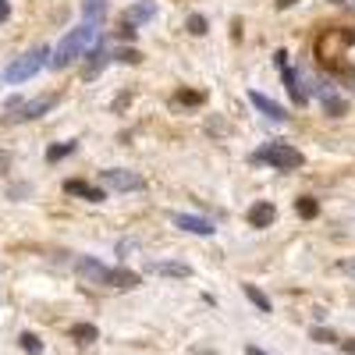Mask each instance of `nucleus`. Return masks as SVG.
<instances>
[{
	"label": "nucleus",
	"mask_w": 355,
	"mask_h": 355,
	"mask_svg": "<svg viewBox=\"0 0 355 355\" xmlns=\"http://www.w3.org/2000/svg\"><path fill=\"white\" fill-rule=\"evenodd\" d=\"M316 61L334 75H355V28H331L316 40Z\"/></svg>",
	"instance_id": "nucleus-1"
},
{
	"label": "nucleus",
	"mask_w": 355,
	"mask_h": 355,
	"mask_svg": "<svg viewBox=\"0 0 355 355\" xmlns=\"http://www.w3.org/2000/svg\"><path fill=\"white\" fill-rule=\"evenodd\" d=\"M100 43V25H78V28H71V33L57 43V50H53V57H50V68H68V64H75L78 57H85L89 50H93Z\"/></svg>",
	"instance_id": "nucleus-2"
},
{
	"label": "nucleus",
	"mask_w": 355,
	"mask_h": 355,
	"mask_svg": "<svg viewBox=\"0 0 355 355\" xmlns=\"http://www.w3.org/2000/svg\"><path fill=\"white\" fill-rule=\"evenodd\" d=\"M252 160H259V164H266V167H277V171H295V167L306 164V157L295 150L291 142H266L263 150L252 153Z\"/></svg>",
	"instance_id": "nucleus-3"
},
{
	"label": "nucleus",
	"mask_w": 355,
	"mask_h": 355,
	"mask_svg": "<svg viewBox=\"0 0 355 355\" xmlns=\"http://www.w3.org/2000/svg\"><path fill=\"white\" fill-rule=\"evenodd\" d=\"M46 57H50V50H46V46H36V50L21 53L18 61H15V64L4 71V82H11V85H18V82H28L33 75H40V71L50 64Z\"/></svg>",
	"instance_id": "nucleus-4"
},
{
	"label": "nucleus",
	"mask_w": 355,
	"mask_h": 355,
	"mask_svg": "<svg viewBox=\"0 0 355 355\" xmlns=\"http://www.w3.org/2000/svg\"><path fill=\"white\" fill-rule=\"evenodd\" d=\"M100 182H103L107 189H114V192H139V189H146V178L135 174V171H125V167H110V171H103V174H100Z\"/></svg>",
	"instance_id": "nucleus-5"
},
{
	"label": "nucleus",
	"mask_w": 355,
	"mask_h": 355,
	"mask_svg": "<svg viewBox=\"0 0 355 355\" xmlns=\"http://www.w3.org/2000/svg\"><path fill=\"white\" fill-rule=\"evenodd\" d=\"M274 57H277V68H281V75H284V89H288L291 103H295V107H306V103H309V93L302 89V78H299V71H295V68H288V53H284V50H277Z\"/></svg>",
	"instance_id": "nucleus-6"
},
{
	"label": "nucleus",
	"mask_w": 355,
	"mask_h": 355,
	"mask_svg": "<svg viewBox=\"0 0 355 355\" xmlns=\"http://www.w3.org/2000/svg\"><path fill=\"white\" fill-rule=\"evenodd\" d=\"M75 270H78V274H82L89 284H107V288H110V274H114V270H110V266H103L100 259H89V256H82V259L75 263Z\"/></svg>",
	"instance_id": "nucleus-7"
},
{
	"label": "nucleus",
	"mask_w": 355,
	"mask_h": 355,
	"mask_svg": "<svg viewBox=\"0 0 355 355\" xmlns=\"http://www.w3.org/2000/svg\"><path fill=\"white\" fill-rule=\"evenodd\" d=\"M57 103V96H40V100H28V103H18L15 110V121H36V117H43L50 107Z\"/></svg>",
	"instance_id": "nucleus-8"
},
{
	"label": "nucleus",
	"mask_w": 355,
	"mask_h": 355,
	"mask_svg": "<svg viewBox=\"0 0 355 355\" xmlns=\"http://www.w3.org/2000/svg\"><path fill=\"white\" fill-rule=\"evenodd\" d=\"M249 103H252V107H256V110H259L263 117H270V121H277V125H281V121H288V114H284V107H281V103H274L270 96H263V93H256V89H252V93H249Z\"/></svg>",
	"instance_id": "nucleus-9"
},
{
	"label": "nucleus",
	"mask_w": 355,
	"mask_h": 355,
	"mask_svg": "<svg viewBox=\"0 0 355 355\" xmlns=\"http://www.w3.org/2000/svg\"><path fill=\"white\" fill-rule=\"evenodd\" d=\"M245 217H249L252 227H270V224L277 220V206H274V202H252Z\"/></svg>",
	"instance_id": "nucleus-10"
},
{
	"label": "nucleus",
	"mask_w": 355,
	"mask_h": 355,
	"mask_svg": "<svg viewBox=\"0 0 355 355\" xmlns=\"http://www.w3.org/2000/svg\"><path fill=\"white\" fill-rule=\"evenodd\" d=\"M174 224L185 227V231H192V234H206V239H210V234L217 231L206 217H196V214H174Z\"/></svg>",
	"instance_id": "nucleus-11"
},
{
	"label": "nucleus",
	"mask_w": 355,
	"mask_h": 355,
	"mask_svg": "<svg viewBox=\"0 0 355 355\" xmlns=\"http://www.w3.org/2000/svg\"><path fill=\"white\" fill-rule=\"evenodd\" d=\"M316 96H320V103H323V107H327V114H331V117H341V114H345V100L331 89V82H320V85H316Z\"/></svg>",
	"instance_id": "nucleus-12"
},
{
	"label": "nucleus",
	"mask_w": 355,
	"mask_h": 355,
	"mask_svg": "<svg viewBox=\"0 0 355 355\" xmlns=\"http://www.w3.org/2000/svg\"><path fill=\"white\" fill-rule=\"evenodd\" d=\"M64 192H68V196H82L85 202H103V199H107V196H103V189L89 185V182H78V178H71V182H64Z\"/></svg>",
	"instance_id": "nucleus-13"
},
{
	"label": "nucleus",
	"mask_w": 355,
	"mask_h": 355,
	"mask_svg": "<svg viewBox=\"0 0 355 355\" xmlns=\"http://www.w3.org/2000/svg\"><path fill=\"white\" fill-rule=\"evenodd\" d=\"M146 270L157 274V277H192V266L189 263H150Z\"/></svg>",
	"instance_id": "nucleus-14"
},
{
	"label": "nucleus",
	"mask_w": 355,
	"mask_h": 355,
	"mask_svg": "<svg viewBox=\"0 0 355 355\" xmlns=\"http://www.w3.org/2000/svg\"><path fill=\"white\" fill-rule=\"evenodd\" d=\"M157 15V4L153 0H139V4H132L128 11H125V25H139V21H150Z\"/></svg>",
	"instance_id": "nucleus-15"
},
{
	"label": "nucleus",
	"mask_w": 355,
	"mask_h": 355,
	"mask_svg": "<svg viewBox=\"0 0 355 355\" xmlns=\"http://www.w3.org/2000/svg\"><path fill=\"white\" fill-rule=\"evenodd\" d=\"M82 18L89 25H100L107 18V0H82Z\"/></svg>",
	"instance_id": "nucleus-16"
},
{
	"label": "nucleus",
	"mask_w": 355,
	"mask_h": 355,
	"mask_svg": "<svg viewBox=\"0 0 355 355\" xmlns=\"http://www.w3.org/2000/svg\"><path fill=\"white\" fill-rule=\"evenodd\" d=\"M85 57H89V64H85V78H93V75H96V71L107 64V50H103V43H96V46L89 50Z\"/></svg>",
	"instance_id": "nucleus-17"
},
{
	"label": "nucleus",
	"mask_w": 355,
	"mask_h": 355,
	"mask_svg": "<svg viewBox=\"0 0 355 355\" xmlns=\"http://www.w3.org/2000/svg\"><path fill=\"white\" fill-rule=\"evenodd\" d=\"M78 345H93L96 338H100V331H96V323H75V327L68 331Z\"/></svg>",
	"instance_id": "nucleus-18"
},
{
	"label": "nucleus",
	"mask_w": 355,
	"mask_h": 355,
	"mask_svg": "<svg viewBox=\"0 0 355 355\" xmlns=\"http://www.w3.org/2000/svg\"><path fill=\"white\" fill-rule=\"evenodd\" d=\"M110 288L132 291V288H139V274H132V270H114V274H110Z\"/></svg>",
	"instance_id": "nucleus-19"
},
{
	"label": "nucleus",
	"mask_w": 355,
	"mask_h": 355,
	"mask_svg": "<svg viewBox=\"0 0 355 355\" xmlns=\"http://www.w3.org/2000/svg\"><path fill=\"white\" fill-rule=\"evenodd\" d=\"M245 299H249L259 313H270V309H274V306H270V299H266V295H263L256 284H245Z\"/></svg>",
	"instance_id": "nucleus-20"
},
{
	"label": "nucleus",
	"mask_w": 355,
	"mask_h": 355,
	"mask_svg": "<svg viewBox=\"0 0 355 355\" xmlns=\"http://www.w3.org/2000/svg\"><path fill=\"white\" fill-rule=\"evenodd\" d=\"M295 210H299V217H302V220H313V217L320 214V202H316L313 196H302L299 202H295Z\"/></svg>",
	"instance_id": "nucleus-21"
},
{
	"label": "nucleus",
	"mask_w": 355,
	"mask_h": 355,
	"mask_svg": "<svg viewBox=\"0 0 355 355\" xmlns=\"http://www.w3.org/2000/svg\"><path fill=\"white\" fill-rule=\"evenodd\" d=\"M18 345H21V352H28V355H40V352H43V341H40L33 331H25V334L18 338Z\"/></svg>",
	"instance_id": "nucleus-22"
},
{
	"label": "nucleus",
	"mask_w": 355,
	"mask_h": 355,
	"mask_svg": "<svg viewBox=\"0 0 355 355\" xmlns=\"http://www.w3.org/2000/svg\"><path fill=\"white\" fill-rule=\"evenodd\" d=\"M206 96L202 93H192V89H178V96H174V103H182V107H199Z\"/></svg>",
	"instance_id": "nucleus-23"
},
{
	"label": "nucleus",
	"mask_w": 355,
	"mask_h": 355,
	"mask_svg": "<svg viewBox=\"0 0 355 355\" xmlns=\"http://www.w3.org/2000/svg\"><path fill=\"white\" fill-rule=\"evenodd\" d=\"M185 28H189L192 36H206V28H210V25H206V18H202V15H189Z\"/></svg>",
	"instance_id": "nucleus-24"
},
{
	"label": "nucleus",
	"mask_w": 355,
	"mask_h": 355,
	"mask_svg": "<svg viewBox=\"0 0 355 355\" xmlns=\"http://www.w3.org/2000/svg\"><path fill=\"white\" fill-rule=\"evenodd\" d=\"M68 153H75V142H64V146H50V150H46V160L53 164V160H61V157H68Z\"/></svg>",
	"instance_id": "nucleus-25"
},
{
	"label": "nucleus",
	"mask_w": 355,
	"mask_h": 355,
	"mask_svg": "<svg viewBox=\"0 0 355 355\" xmlns=\"http://www.w3.org/2000/svg\"><path fill=\"white\" fill-rule=\"evenodd\" d=\"M114 57H117V61H125V64H139V61H142V53L132 50V46H128V50H117Z\"/></svg>",
	"instance_id": "nucleus-26"
},
{
	"label": "nucleus",
	"mask_w": 355,
	"mask_h": 355,
	"mask_svg": "<svg viewBox=\"0 0 355 355\" xmlns=\"http://www.w3.org/2000/svg\"><path fill=\"white\" fill-rule=\"evenodd\" d=\"M313 341H323V345H327V341H334V334H331V331H320V327H316V331H313Z\"/></svg>",
	"instance_id": "nucleus-27"
},
{
	"label": "nucleus",
	"mask_w": 355,
	"mask_h": 355,
	"mask_svg": "<svg viewBox=\"0 0 355 355\" xmlns=\"http://www.w3.org/2000/svg\"><path fill=\"white\" fill-rule=\"evenodd\" d=\"M8 164H11V157H8L4 150H0V174H4V171H8Z\"/></svg>",
	"instance_id": "nucleus-28"
},
{
	"label": "nucleus",
	"mask_w": 355,
	"mask_h": 355,
	"mask_svg": "<svg viewBox=\"0 0 355 355\" xmlns=\"http://www.w3.org/2000/svg\"><path fill=\"white\" fill-rule=\"evenodd\" d=\"M8 15H11V8H8V0H0V21H4Z\"/></svg>",
	"instance_id": "nucleus-29"
},
{
	"label": "nucleus",
	"mask_w": 355,
	"mask_h": 355,
	"mask_svg": "<svg viewBox=\"0 0 355 355\" xmlns=\"http://www.w3.org/2000/svg\"><path fill=\"white\" fill-rule=\"evenodd\" d=\"M291 4H299V0H277V8H281V11H288Z\"/></svg>",
	"instance_id": "nucleus-30"
},
{
	"label": "nucleus",
	"mask_w": 355,
	"mask_h": 355,
	"mask_svg": "<svg viewBox=\"0 0 355 355\" xmlns=\"http://www.w3.org/2000/svg\"><path fill=\"white\" fill-rule=\"evenodd\" d=\"M245 352H249V355H270V352H263V348H256V345H249Z\"/></svg>",
	"instance_id": "nucleus-31"
},
{
	"label": "nucleus",
	"mask_w": 355,
	"mask_h": 355,
	"mask_svg": "<svg viewBox=\"0 0 355 355\" xmlns=\"http://www.w3.org/2000/svg\"><path fill=\"white\" fill-rule=\"evenodd\" d=\"M345 270H348V274L355 277V259H348V263H345Z\"/></svg>",
	"instance_id": "nucleus-32"
},
{
	"label": "nucleus",
	"mask_w": 355,
	"mask_h": 355,
	"mask_svg": "<svg viewBox=\"0 0 355 355\" xmlns=\"http://www.w3.org/2000/svg\"><path fill=\"white\" fill-rule=\"evenodd\" d=\"M345 352H348V355H355V341H345Z\"/></svg>",
	"instance_id": "nucleus-33"
},
{
	"label": "nucleus",
	"mask_w": 355,
	"mask_h": 355,
	"mask_svg": "<svg viewBox=\"0 0 355 355\" xmlns=\"http://www.w3.org/2000/svg\"><path fill=\"white\" fill-rule=\"evenodd\" d=\"M331 4H341V0H331Z\"/></svg>",
	"instance_id": "nucleus-34"
},
{
	"label": "nucleus",
	"mask_w": 355,
	"mask_h": 355,
	"mask_svg": "<svg viewBox=\"0 0 355 355\" xmlns=\"http://www.w3.org/2000/svg\"><path fill=\"white\" fill-rule=\"evenodd\" d=\"M352 8H355V0H352Z\"/></svg>",
	"instance_id": "nucleus-35"
}]
</instances>
